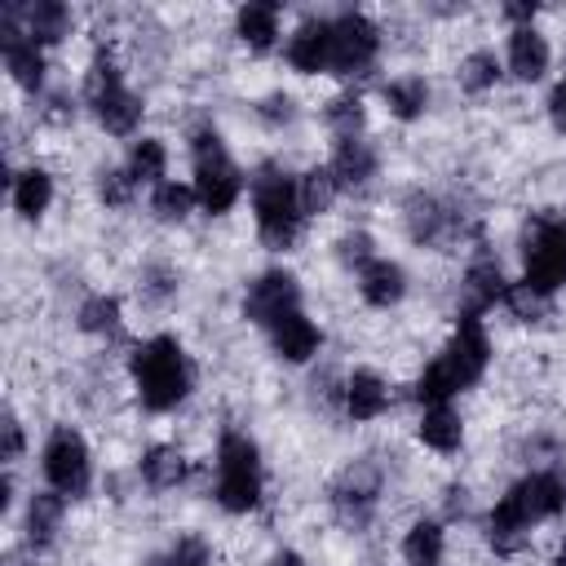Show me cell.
Here are the masks:
<instances>
[{
    "instance_id": "obj_9",
    "label": "cell",
    "mask_w": 566,
    "mask_h": 566,
    "mask_svg": "<svg viewBox=\"0 0 566 566\" xmlns=\"http://www.w3.org/2000/svg\"><path fill=\"white\" fill-rule=\"evenodd\" d=\"M398 226H402L407 243H416L420 252L424 248H451V243H464V239L478 234V226H469V217L455 203H447L442 195H433L424 186H416V190L402 195Z\"/></svg>"
},
{
    "instance_id": "obj_29",
    "label": "cell",
    "mask_w": 566,
    "mask_h": 566,
    "mask_svg": "<svg viewBox=\"0 0 566 566\" xmlns=\"http://www.w3.org/2000/svg\"><path fill=\"white\" fill-rule=\"evenodd\" d=\"M22 31H27L40 49L62 44V40L75 31V9L62 4V0H31V4H22Z\"/></svg>"
},
{
    "instance_id": "obj_37",
    "label": "cell",
    "mask_w": 566,
    "mask_h": 566,
    "mask_svg": "<svg viewBox=\"0 0 566 566\" xmlns=\"http://www.w3.org/2000/svg\"><path fill=\"white\" fill-rule=\"evenodd\" d=\"M93 195H97V203H102L106 212H115V208H128V203H133L137 186H133V177L124 172V164H102V168L93 172Z\"/></svg>"
},
{
    "instance_id": "obj_36",
    "label": "cell",
    "mask_w": 566,
    "mask_h": 566,
    "mask_svg": "<svg viewBox=\"0 0 566 566\" xmlns=\"http://www.w3.org/2000/svg\"><path fill=\"white\" fill-rule=\"evenodd\" d=\"M177 292H181V274H177V265H168V261H146V265L137 270V301H142L146 310H164V305H172Z\"/></svg>"
},
{
    "instance_id": "obj_8",
    "label": "cell",
    "mask_w": 566,
    "mask_h": 566,
    "mask_svg": "<svg viewBox=\"0 0 566 566\" xmlns=\"http://www.w3.org/2000/svg\"><path fill=\"white\" fill-rule=\"evenodd\" d=\"M522 283L539 296H557L566 287V217L531 212L522 226Z\"/></svg>"
},
{
    "instance_id": "obj_35",
    "label": "cell",
    "mask_w": 566,
    "mask_h": 566,
    "mask_svg": "<svg viewBox=\"0 0 566 566\" xmlns=\"http://www.w3.org/2000/svg\"><path fill=\"white\" fill-rule=\"evenodd\" d=\"M146 208H150V217H155V221H164V226H186V221L199 212V199H195V186H190V181L168 177L164 186H155V190H150Z\"/></svg>"
},
{
    "instance_id": "obj_16",
    "label": "cell",
    "mask_w": 566,
    "mask_h": 566,
    "mask_svg": "<svg viewBox=\"0 0 566 566\" xmlns=\"http://www.w3.org/2000/svg\"><path fill=\"white\" fill-rule=\"evenodd\" d=\"M509 283H513V279L504 274L500 256H495L486 243H478V252L469 256V265H464V274H460V310H455V314H473V318L491 314L495 305H504Z\"/></svg>"
},
{
    "instance_id": "obj_41",
    "label": "cell",
    "mask_w": 566,
    "mask_h": 566,
    "mask_svg": "<svg viewBox=\"0 0 566 566\" xmlns=\"http://www.w3.org/2000/svg\"><path fill=\"white\" fill-rule=\"evenodd\" d=\"M504 310H509L517 323H539V318L548 314V296H539L535 287H526L522 279H513L509 292H504Z\"/></svg>"
},
{
    "instance_id": "obj_7",
    "label": "cell",
    "mask_w": 566,
    "mask_h": 566,
    "mask_svg": "<svg viewBox=\"0 0 566 566\" xmlns=\"http://www.w3.org/2000/svg\"><path fill=\"white\" fill-rule=\"evenodd\" d=\"M380 495H385V464L376 455L345 460L336 469V478L327 482V509H332L336 526H345L349 535H363L376 522Z\"/></svg>"
},
{
    "instance_id": "obj_4",
    "label": "cell",
    "mask_w": 566,
    "mask_h": 566,
    "mask_svg": "<svg viewBox=\"0 0 566 566\" xmlns=\"http://www.w3.org/2000/svg\"><path fill=\"white\" fill-rule=\"evenodd\" d=\"M212 500L230 517H248L265 500V460L248 429L226 424L212 447Z\"/></svg>"
},
{
    "instance_id": "obj_39",
    "label": "cell",
    "mask_w": 566,
    "mask_h": 566,
    "mask_svg": "<svg viewBox=\"0 0 566 566\" xmlns=\"http://www.w3.org/2000/svg\"><path fill=\"white\" fill-rule=\"evenodd\" d=\"M212 553H208V539L203 535H177L164 553H150L142 566H208Z\"/></svg>"
},
{
    "instance_id": "obj_44",
    "label": "cell",
    "mask_w": 566,
    "mask_h": 566,
    "mask_svg": "<svg viewBox=\"0 0 566 566\" xmlns=\"http://www.w3.org/2000/svg\"><path fill=\"white\" fill-rule=\"evenodd\" d=\"M265 566H310V562H305L296 548H287V544H283V548H274V553L265 557Z\"/></svg>"
},
{
    "instance_id": "obj_32",
    "label": "cell",
    "mask_w": 566,
    "mask_h": 566,
    "mask_svg": "<svg viewBox=\"0 0 566 566\" xmlns=\"http://www.w3.org/2000/svg\"><path fill=\"white\" fill-rule=\"evenodd\" d=\"M75 327H80L84 336H93V340H115V336H124V305H119V296H111V292L84 296V301L75 305Z\"/></svg>"
},
{
    "instance_id": "obj_38",
    "label": "cell",
    "mask_w": 566,
    "mask_h": 566,
    "mask_svg": "<svg viewBox=\"0 0 566 566\" xmlns=\"http://www.w3.org/2000/svg\"><path fill=\"white\" fill-rule=\"evenodd\" d=\"M332 256H336V265L345 270V274H358L367 261H376L380 252H376V239L363 230V226H354V230H345L336 243H332Z\"/></svg>"
},
{
    "instance_id": "obj_26",
    "label": "cell",
    "mask_w": 566,
    "mask_h": 566,
    "mask_svg": "<svg viewBox=\"0 0 566 566\" xmlns=\"http://www.w3.org/2000/svg\"><path fill=\"white\" fill-rule=\"evenodd\" d=\"M137 478L146 482V491H177L190 478V455L177 442H150L137 455Z\"/></svg>"
},
{
    "instance_id": "obj_12",
    "label": "cell",
    "mask_w": 566,
    "mask_h": 566,
    "mask_svg": "<svg viewBox=\"0 0 566 566\" xmlns=\"http://www.w3.org/2000/svg\"><path fill=\"white\" fill-rule=\"evenodd\" d=\"M305 310V292H301V279L287 270V265H270V270H256L248 283H243V296H239V314L243 323L252 327H274L279 318Z\"/></svg>"
},
{
    "instance_id": "obj_24",
    "label": "cell",
    "mask_w": 566,
    "mask_h": 566,
    "mask_svg": "<svg viewBox=\"0 0 566 566\" xmlns=\"http://www.w3.org/2000/svg\"><path fill=\"white\" fill-rule=\"evenodd\" d=\"M66 495H57V491H31V500H27V509H22V539H27V548H35V553H44V548H53L57 544V535H62V522H66Z\"/></svg>"
},
{
    "instance_id": "obj_25",
    "label": "cell",
    "mask_w": 566,
    "mask_h": 566,
    "mask_svg": "<svg viewBox=\"0 0 566 566\" xmlns=\"http://www.w3.org/2000/svg\"><path fill=\"white\" fill-rule=\"evenodd\" d=\"M53 195H57V186H53V172L44 164H27L9 177V208L22 221H40L53 208Z\"/></svg>"
},
{
    "instance_id": "obj_11",
    "label": "cell",
    "mask_w": 566,
    "mask_h": 566,
    "mask_svg": "<svg viewBox=\"0 0 566 566\" xmlns=\"http://www.w3.org/2000/svg\"><path fill=\"white\" fill-rule=\"evenodd\" d=\"M380 49H385V31L371 13H363V9L332 13V75H340L349 84L371 75L380 62Z\"/></svg>"
},
{
    "instance_id": "obj_21",
    "label": "cell",
    "mask_w": 566,
    "mask_h": 566,
    "mask_svg": "<svg viewBox=\"0 0 566 566\" xmlns=\"http://www.w3.org/2000/svg\"><path fill=\"white\" fill-rule=\"evenodd\" d=\"M327 168L345 190H367L376 177H380V150L371 137H349V142H332V155H327Z\"/></svg>"
},
{
    "instance_id": "obj_45",
    "label": "cell",
    "mask_w": 566,
    "mask_h": 566,
    "mask_svg": "<svg viewBox=\"0 0 566 566\" xmlns=\"http://www.w3.org/2000/svg\"><path fill=\"white\" fill-rule=\"evenodd\" d=\"M548 566H566V535L557 539V548H553V557H548Z\"/></svg>"
},
{
    "instance_id": "obj_42",
    "label": "cell",
    "mask_w": 566,
    "mask_h": 566,
    "mask_svg": "<svg viewBox=\"0 0 566 566\" xmlns=\"http://www.w3.org/2000/svg\"><path fill=\"white\" fill-rule=\"evenodd\" d=\"M0 433H4V469H13V464L22 460V451H27V429H22V416H18L13 407H4Z\"/></svg>"
},
{
    "instance_id": "obj_40",
    "label": "cell",
    "mask_w": 566,
    "mask_h": 566,
    "mask_svg": "<svg viewBox=\"0 0 566 566\" xmlns=\"http://www.w3.org/2000/svg\"><path fill=\"white\" fill-rule=\"evenodd\" d=\"M252 115H256V119H261L270 133H279V128H287V124H296L301 106H296V97H292V93L270 88V93H261V97L252 102Z\"/></svg>"
},
{
    "instance_id": "obj_30",
    "label": "cell",
    "mask_w": 566,
    "mask_h": 566,
    "mask_svg": "<svg viewBox=\"0 0 566 566\" xmlns=\"http://www.w3.org/2000/svg\"><path fill=\"white\" fill-rule=\"evenodd\" d=\"M124 172L133 177V186H164L168 181V142L155 137V133H142L128 142V155H124Z\"/></svg>"
},
{
    "instance_id": "obj_34",
    "label": "cell",
    "mask_w": 566,
    "mask_h": 566,
    "mask_svg": "<svg viewBox=\"0 0 566 566\" xmlns=\"http://www.w3.org/2000/svg\"><path fill=\"white\" fill-rule=\"evenodd\" d=\"M296 199H301L305 221L327 217L332 203L340 199V186H336L332 168H327V164H310V168H301V172H296Z\"/></svg>"
},
{
    "instance_id": "obj_6",
    "label": "cell",
    "mask_w": 566,
    "mask_h": 566,
    "mask_svg": "<svg viewBox=\"0 0 566 566\" xmlns=\"http://www.w3.org/2000/svg\"><path fill=\"white\" fill-rule=\"evenodd\" d=\"M88 115L97 119V128L106 137H142V119H146V97L137 88H128L124 66L111 49H97L84 66V88H80Z\"/></svg>"
},
{
    "instance_id": "obj_43",
    "label": "cell",
    "mask_w": 566,
    "mask_h": 566,
    "mask_svg": "<svg viewBox=\"0 0 566 566\" xmlns=\"http://www.w3.org/2000/svg\"><path fill=\"white\" fill-rule=\"evenodd\" d=\"M544 115H548V124L566 137V75L553 80V88H548V97H544Z\"/></svg>"
},
{
    "instance_id": "obj_19",
    "label": "cell",
    "mask_w": 566,
    "mask_h": 566,
    "mask_svg": "<svg viewBox=\"0 0 566 566\" xmlns=\"http://www.w3.org/2000/svg\"><path fill=\"white\" fill-rule=\"evenodd\" d=\"M265 340H270V354H274L279 363H287V367H305V363L323 349V327H318L305 310H296V314L279 318L274 327H265Z\"/></svg>"
},
{
    "instance_id": "obj_13",
    "label": "cell",
    "mask_w": 566,
    "mask_h": 566,
    "mask_svg": "<svg viewBox=\"0 0 566 566\" xmlns=\"http://www.w3.org/2000/svg\"><path fill=\"white\" fill-rule=\"evenodd\" d=\"M500 504L513 509L531 531L544 526V522H557V517L566 513V469H557V464H535V469H526L517 482L504 486Z\"/></svg>"
},
{
    "instance_id": "obj_3",
    "label": "cell",
    "mask_w": 566,
    "mask_h": 566,
    "mask_svg": "<svg viewBox=\"0 0 566 566\" xmlns=\"http://www.w3.org/2000/svg\"><path fill=\"white\" fill-rule=\"evenodd\" d=\"M248 203H252V226L261 248L270 252H292L305 234V212L296 199V172L283 168L279 159H265L248 177Z\"/></svg>"
},
{
    "instance_id": "obj_33",
    "label": "cell",
    "mask_w": 566,
    "mask_h": 566,
    "mask_svg": "<svg viewBox=\"0 0 566 566\" xmlns=\"http://www.w3.org/2000/svg\"><path fill=\"white\" fill-rule=\"evenodd\" d=\"M323 128L332 133V142H349V137H367V102L358 88H345L336 97L323 102Z\"/></svg>"
},
{
    "instance_id": "obj_23",
    "label": "cell",
    "mask_w": 566,
    "mask_h": 566,
    "mask_svg": "<svg viewBox=\"0 0 566 566\" xmlns=\"http://www.w3.org/2000/svg\"><path fill=\"white\" fill-rule=\"evenodd\" d=\"M234 40L248 53H270L283 40V4L274 0H248L234 9Z\"/></svg>"
},
{
    "instance_id": "obj_28",
    "label": "cell",
    "mask_w": 566,
    "mask_h": 566,
    "mask_svg": "<svg viewBox=\"0 0 566 566\" xmlns=\"http://www.w3.org/2000/svg\"><path fill=\"white\" fill-rule=\"evenodd\" d=\"M402 566H442L447 562V522L442 517H416L398 539Z\"/></svg>"
},
{
    "instance_id": "obj_10",
    "label": "cell",
    "mask_w": 566,
    "mask_h": 566,
    "mask_svg": "<svg viewBox=\"0 0 566 566\" xmlns=\"http://www.w3.org/2000/svg\"><path fill=\"white\" fill-rule=\"evenodd\" d=\"M40 473L44 486L66 495V500H84L93 491V451L88 438L75 424H53L44 447H40Z\"/></svg>"
},
{
    "instance_id": "obj_20",
    "label": "cell",
    "mask_w": 566,
    "mask_h": 566,
    "mask_svg": "<svg viewBox=\"0 0 566 566\" xmlns=\"http://www.w3.org/2000/svg\"><path fill=\"white\" fill-rule=\"evenodd\" d=\"M553 66V44L539 27H517L509 31L504 40V71L517 80V84H539Z\"/></svg>"
},
{
    "instance_id": "obj_14",
    "label": "cell",
    "mask_w": 566,
    "mask_h": 566,
    "mask_svg": "<svg viewBox=\"0 0 566 566\" xmlns=\"http://www.w3.org/2000/svg\"><path fill=\"white\" fill-rule=\"evenodd\" d=\"M0 57H4V71H9V80L22 88V93H31V97H40L44 93V84H49V57H44V49L22 31V4H4V13H0Z\"/></svg>"
},
{
    "instance_id": "obj_2",
    "label": "cell",
    "mask_w": 566,
    "mask_h": 566,
    "mask_svg": "<svg viewBox=\"0 0 566 566\" xmlns=\"http://www.w3.org/2000/svg\"><path fill=\"white\" fill-rule=\"evenodd\" d=\"M124 367H128L137 407L150 416H168L195 394V363L172 332H150L146 340H137Z\"/></svg>"
},
{
    "instance_id": "obj_27",
    "label": "cell",
    "mask_w": 566,
    "mask_h": 566,
    "mask_svg": "<svg viewBox=\"0 0 566 566\" xmlns=\"http://www.w3.org/2000/svg\"><path fill=\"white\" fill-rule=\"evenodd\" d=\"M464 416L442 402V407H420V420H416V442L433 455H455L464 447Z\"/></svg>"
},
{
    "instance_id": "obj_1",
    "label": "cell",
    "mask_w": 566,
    "mask_h": 566,
    "mask_svg": "<svg viewBox=\"0 0 566 566\" xmlns=\"http://www.w3.org/2000/svg\"><path fill=\"white\" fill-rule=\"evenodd\" d=\"M491 358H495V345H491L486 323L473 318V314H455V327H451L447 345L420 367V376L411 385V398L420 407L455 402L460 394H469V389H478L486 380Z\"/></svg>"
},
{
    "instance_id": "obj_5",
    "label": "cell",
    "mask_w": 566,
    "mask_h": 566,
    "mask_svg": "<svg viewBox=\"0 0 566 566\" xmlns=\"http://www.w3.org/2000/svg\"><path fill=\"white\" fill-rule=\"evenodd\" d=\"M186 150H190V186H195V199H199V212L203 217H226L234 212V203L243 199L248 190V177L243 168L234 164L226 137L217 124H195L190 137H186Z\"/></svg>"
},
{
    "instance_id": "obj_17",
    "label": "cell",
    "mask_w": 566,
    "mask_h": 566,
    "mask_svg": "<svg viewBox=\"0 0 566 566\" xmlns=\"http://www.w3.org/2000/svg\"><path fill=\"white\" fill-rule=\"evenodd\" d=\"M394 407V389L376 367H354L340 380V411L349 424H371Z\"/></svg>"
},
{
    "instance_id": "obj_22",
    "label": "cell",
    "mask_w": 566,
    "mask_h": 566,
    "mask_svg": "<svg viewBox=\"0 0 566 566\" xmlns=\"http://www.w3.org/2000/svg\"><path fill=\"white\" fill-rule=\"evenodd\" d=\"M380 106L389 119L398 124H420L433 106V84L420 75V71H402V75H389L380 84Z\"/></svg>"
},
{
    "instance_id": "obj_31",
    "label": "cell",
    "mask_w": 566,
    "mask_h": 566,
    "mask_svg": "<svg viewBox=\"0 0 566 566\" xmlns=\"http://www.w3.org/2000/svg\"><path fill=\"white\" fill-rule=\"evenodd\" d=\"M500 80H504V57H500L495 49H486V44L469 49V53L455 62V84H460V93H469V97L495 93Z\"/></svg>"
},
{
    "instance_id": "obj_18",
    "label": "cell",
    "mask_w": 566,
    "mask_h": 566,
    "mask_svg": "<svg viewBox=\"0 0 566 566\" xmlns=\"http://www.w3.org/2000/svg\"><path fill=\"white\" fill-rule=\"evenodd\" d=\"M354 287H358V301H363L367 310H398V305L407 301V292H411V274H407L402 261L376 256V261H367V265L354 274Z\"/></svg>"
},
{
    "instance_id": "obj_15",
    "label": "cell",
    "mask_w": 566,
    "mask_h": 566,
    "mask_svg": "<svg viewBox=\"0 0 566 566\" xmlns=\"http://www.w3.org/2000/svg\"><path fill=\"white\" fill-rule=\"evenodd\" d=\"M283 62L292 75H332V13H310L283 35Z\"/></svg>"
}]
</instances>
